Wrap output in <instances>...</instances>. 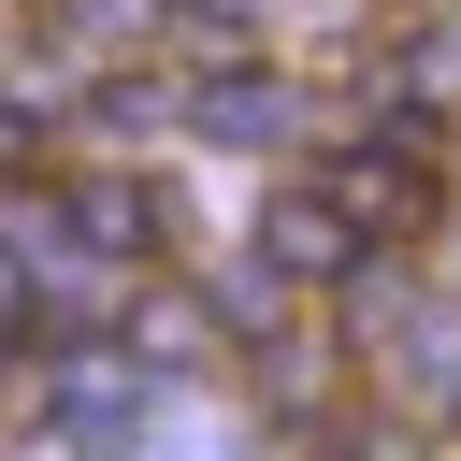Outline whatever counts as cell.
<instances>
[{
    "label": "cell",
    "instance_id": "1",
    "mask_svg": "<svg viewBox=\"0 0 461 461\" xmlns=\"http://www.w3.org/2000/svg\"><path fill=\"white\" fill-rule=\"evenodd\" d=\"M317 187H331V216H346L360 245H389V259H418V245L447 230V144H432L418 115H389L375 144H346Z\"/></svg>",
    "mask_w": 461,
    "mask_h": 461
},
{
    "label": "cell",
    "instance_id": "2",
    "mask_svg": "<svg viewBox=\"0 0 461 461\" xmlns=\"http://www.w3.org/2000/svg\"><path fill=\"white\" fill-rule=\"evenodd\" d=\"M274 259H288V274H346V259H360V230L331 216V187H303V202H274Z\"/></svg>",
    "mask_w": 461,
    "mask_h": 461
},
{
    "label": "cell",
    "instance_id": "3",
    "mask_svg": "<svg viewBox=\"0 0 461 461\" xmlns=\"http://www.w3.org/2000/svg\"><path fill=\"white\" fill-rule=\"evenodd\" d=\"M202 130H230V144H259V130H274V86H245V72H216V86H202Z\"/></svg>",
    "mask_w": 461,
    "mask_h": 461
}]
</instances>
